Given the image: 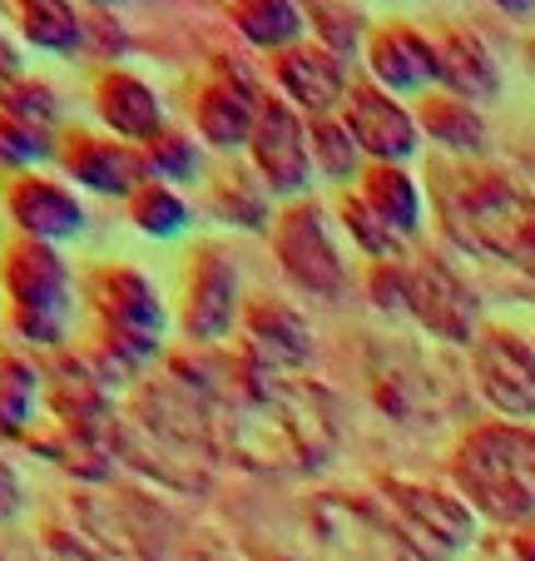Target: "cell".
<instances>
[{
	"mask_svg": "<svg viewBox=\"0 0 535 561\" xmlns=\"http://www.w3.org/2000/svg\"><path fill=\"white\" fill-rule=\"evenodd\" d=\"M219 392L223 398L209 408V437L233 462L258 472H313L333 457L342 427L327 388L263 373L233 348Z\"/></svg>",
	"mask_w": 535,
	"mask_h": 561,
	"instance_id": "obj_1",
	"label": "cell"
},
{
	"mask_svg": "<svg viewBox=\"0 0 535 561\" xmlns=\"http://www.w3.org/2000/svg\"><path fill=\"white\" fill-rule=\"evenodd\" d=\"M431 194L441 209V229L476 259L505 264L535 278V194L521 190L501 170L437 164Z\"/></svg>",
	"mask_w": 535,
	"mask_h": 561,
	"instance_id": "obj_2",
	"label": "cell"
},
{
	"mask_svg": "<svg viewBox=\"0 0 535 561\" xmlns=\"http://www.w3.org/2000/svg\"><path fill=\"white\" fill-rule=\"evenodd\" d=\"M0 294H5V333H11V348H25V353H35V358L70 348L80 284H74L60 249L11 233V239L0 244Z\"/></svg>",
	"mask_w": 535,
	"mask_h": 561,
	"instance_id": "obj_3",
	"label": "cell"
},
{
	"mask_svg": "<svg viewBox=\"0 0 535 561\" xmlns=\"http://www.w3.org/2000/svg\"><path fill=\"white\" fill-rule=\"evenodd\" d=\"M452 482L466 497V507L486 522L535 517V433L525 423H476L452 453Z\"/></svg>",
	"mask_w": 535,
	"mask_h": 561,
	"instance_id": "obj_4",
	"label": "cell"
},
{
	"mask_svg": "<svg viewBox=\"0 0 535 561\" xmlns=\"http://www.w3.org/2000/svg\"><path fill=\"white\" fill-rule=\"evenodd\" d=\"M80 298L95 313V339H105L115 353L144 368L164 353L168 308L159 298V284L135 264H95L80 278Z\"/></svg>",
	"mask_w": 535,
	"mask_h": 561,
	"instance_id": "obj_5",
	"label": "cell"
},
{
	"mask_svg": "<svg viewBox=\"0 0 535 561\" xmlns=\"http://www.w3.org/2000/svg\"><path fill=\"white\" fill-rule=\"evenodd\" d=\"M377 492L397 547H407L417 561H452L462 547H472L476 512L462 497L411 482V477H382Z\"/></svg>",
	"mask_w": 535,
	"mask_h": 561,
	"instance_id": "obj_6",
	"label": "cell"
},
{
	"mask_svg": "<svg viewBox=\"0 0 535 561\" xmlns=\"http://www.w3.org/2000/svg\"><path fill=\"white\" fill-rule=\"evenodd\" d=\"M263 100H268V85L253 65H243V55H213L209 70L189 85V125L203 139V149L248 154Z\"/></svg>",
	"mask_w": 535,
	"mask_h": 561,
	"instance_id": "obj_7",
	"label": "cell"
},
{
	"mask_svg": "<svg viewBox=\"0 0 535 561\" xmlns=\"http://www.w3.org/2000/svg\"><path fill=\"white\" fill-rule=\"evenodd\" d=\"M243 278L233 254L219 239L194 244L189 268H184V294H178V329L189 339V348H219L239 333L243 318Z\"/></svg>",
	"mask_w": 535,
	"mask_h": 561,
	"instance_id": "obj_8",
	"label": "cell"
},
{
	"mask_svg": "<svg viewBox=\"0 0 535 561\" xmlns=\"http://www.w3.org/2000/svg\"><path fill=\"white\" fill-rule=\"evenodd\" d=\"M268 249H274L283 278L307 298H342L347 294V264L333 244L327 229V209L317 199H293L278 209L274 229H268Z\"/></svg>",
	"mask_w": 535,
	"mask_h": 561,
	"instance_id": "obj_9",
	"label": "cell"
},
{
	"mask_svg": "<svg viewBox=\"0 0 535 561\" xmlns=\"http://www.w3.org/2000/svg\"><path fill=\"white\" fill-rule=\"evenodd\" d=\"M248 170L263 180V190L274 194L278 204L307 199L313 190V149H307V119L288 105L283 95L268 90L258 110V125L248 139Z\"/></svg>",
	"mask_w": 535,
	"mask_h": 561,
	"instance_id": "obj_10",
	"label": "cell"
},
{
	"mask_svg": "<svg viewBox=\"0 0 535 561\" xmlns=\"http://www.w3.org/2000/svg\"><path fill=\"white\" fill-rule=\"evenodd\" d=\"M0 204H5V219L21 239L35 244H74L84 229H90V209H84L80 190L70 180L50 170H31V174H5L0 180Z\"/></svg>",
	"mask_w": 535,
	"mask_h": 561,
	"instance_id": "obj_11",
	"label": "cell"
},
{
	"mask_svg": "<svg viewBox=\"0 0 535 561\" xmlns=\"http://www.w3.org/2000/svg\"><path fill=\"white\" fill-rule=\"evenodd\" d=\"M55 170L80 194H100V199H119V204H129L149 184L144 149L125 145V139L105 135V129H80V125H70L60 135Z\"/></svg>",
	"mask_w": 535,
	"mask_h": 561,
	"instance_id": "obj_12",
	"label": "cell"
},
{
	"mask_svg": "<svg viewBox=\"0 0 535 561\" xmlns=\"http://www.w3.org/2000/svg\"><path fill=\"white\" fill-rule=\"evenodd\" d=\"M268 80H274V95H283L303 119L342 115L347 90L357 85L352 65L337 60V55L323 50L317 41H303V45H293V50L274 55V60H268Z\"/></svg>",
	"mask_w": 535,
	"mask_h": 561,
	"instance_id": "obj_13",
	"label": "cell"
},
{
	"mask_svg": "<svg viewBox=\"0 0 535 561\" xmlns=\"http://www.w3.org/2000/svg\"><path fill=\"white\" fill-rule=\"evenodd\" d=\"M239 353L258 363L263 373L278 378H298V368L313 363V329L293 304L274 294H253L239 318Z\"/></svg>",
	"mask_w": 535,
	"mask_h": 561,
	"instance_id": "obj_14",
	"label": "cell"
},
{
	"mask_svg": "<svg viewBox=\"0 0 535 561\" xmlns=\"http://www.w3.org/2000/svg\"><path fill=\"white\" fill-rule=\"evenodd\" d=\"M407 313L417 318L427 333L446 343H476V318L481 304L476 294L456 278V268L437 254L407 259Z\"/></svg>",
	"mask_w": 535,
	"mask_h": 561,
	"instance_id": "obj_15",
	"label": "cell"
},
{
	"mask_svg": "<svg viewBox=\"0 0 535 561\" xmlns=\"http://www.w3.org/2000/svg\"><path fill=\"white\" fill-rule=\"evenodd\" d=\"M476 388L505 417V423H531L535 417V348L525 333L486 329L476 339Z\"/></svg>",
	"mask_w": 535,
	"mask_h": 561,
	"instance_id": "obj_16",
	"label": "cell"
},
{
	"mask_svg": "<svg viewBox=\"0 0 535 561\" xmlns=\"http://www.w3.org/2000/svg\"><path fill=\"white\" fill-rule=\"evenodd\" d=\"M90 105H95V119L105 135L125 139L135 149L154 145L168 129V110L159 100V90L149 85L144 75L125 70V65H100L90 75Z\"/></svg>",
	"mask_w": 535,
	"mask_h": 561,
	"instance_id": "obj_17",
	"label": "cell"
},
{
	"mask_svg": "<svg viewBox=\"0 0 535 561\" xmlns=\"http://www.w3.org/2000/svg\"><path fill=\"white\" fill-rule=\"evenodd\" d=\"M342 125L352 129L357 149L368 164H407L411 154L421 149V125L397 95L377 90L372 80H357L347 90L342 105Z\"/></svg>",
	"mask_w": 535,
	"mask_h": 561,
	"instance_id": "obj_18",
	"label": "cell"
},
{
	"mask_svg": "<svg viewBox=\"0 0 535 561\" xmlns=\"http://www.w3.org/2000/svg\"><path fill=\"white\" fill-rule=\"evenodd\" d=\"M362 60H368L372 85L387 90V95H397V100L402 95H427V90L437 85V45H431L427 31H417V25H407V21L372 25Z\"/></svg>",
	"mask_w": 535,
	"mask_h": 561,
	"instance_id": "obj_19",
	"label": "cell"
},
{
	"mask_svg": "<svg viewBox=\"0 0 535 561\" xmlns=\"http://www.w3.org/2000/svg\"><path fill=\"white\" fill-rule=\"evenodd\" d=\"M437 45V85L456 100H496L501 95V70H496L491 50L481 45L476 31H462V25H446V31L431 35Z\"/></svg>",
	"mask_w": 535,
	"mask_h": 561,
	"instance_id": "obj_20",
	"label": "cell"
},
{
	"mask_svg": "<svg viewBox=\"0 0 535 561\" xmlns=\"http://www.w3.org/2000/svg\"><path fill=\"white\" fill-rule=\"evenodd\" d=\"M45 368L35 353L25 348H0V443H25L40 427V403H45Z\"/></svg>",
	"mask_w": 535,
	"mask_h": 561,
	"instance_id": "obj_21",
	"label": "cell"
},
{
	"mask_svg": "<svg viewBox=\"0 0 535 561\" xmlns=\"http://www.w3.org/2000/svg\"><path fill=\"white\" fill-rule=\"evenodd\" d=\"M223 21L248 50L268 55V60L307 41V11L293 0H233L223 5Z\"/></svg>",
	"mask_w": 535,
	"mask_h": 561,
	"instance_id": "obj_22",
	"label": "cell"
},
{
	"mask_svg": "<svg viewBox=\"0 0 535 561\" xmlns=\"http://www.w3.org/2000/svg\"><path fill=\"white\" fill-rule=\"evenodd\" d=\"M203 214L213 224H229L239 233H268L278 219L274 194L263 190V180L253 170H223L203 190Z\"/></svg>",
	"mask_w": 535,
	"mask_h": 561,
	"instance_id": "obj_23",
	"label": "cell"
},
{
	"mask_svg": "<svg viewBox=\"0 0 535 561\" xmlns=\"http://www.w3.org/2000/svg\"><path fill=\"white\" fill-rule=\"evenodd\" d=\"M15 31H21V41L31 50L70 60V55L84 50L90 21H84V11L65 5V0H25V5H15Z\"/></svg>",
	"mask_w": 535,
	"mask_h": 561,
	"instance_id": "obj_24",
	"label": "cell"
},
{
	"mask_svg": "<svg viewBox=\"0 0 535 561\" xmlns=\"http://www.w3.org/2000/svg\"><path fill=\"white\" fill-rule=\"evenodd\" d=\"M357 199L368 204L382 224H392L402 239L421 229V184L402 164H368L362 180H357Z\"/></svg>",
	"mask_w": 535,
	"mask_h": 561,
	"instance_id": "obj_25",
	"label": "cell"
},
{
	"mask_svg": "<svg viewBox=\"0 0 535 561\" xmlns=\"http://www.w3.org/2000/svg\"><path fill=\"white\" fill-rule=\"evenodd\" d=\"M417 125H421V135L446 145L452 154H476V149H486V119L476 115V105L446 95V90H437V95L427 90V95H421Z\"/></svg>",
	"mask_w": 535,
	"mask_h": 561,
	"instance_id": "obj_26",
	"label": "cell"
},
{
	"mask_svg": "<svg viewBox=\"0 0 535 561\" xmlns=\"http://www.w3.org/2000/svg\"><path fill=\"white\" fill-rule=\"evenodd\" d=\"M307 149H313V174L323 184H337V190H357L362 170H368V159L357 149L352 129L342 125V115L333 119H307Z\"/></svg>",
	"mask_w": 535,
	"mask_h": 561,
	"instance_id": "obj_27",
	"label": "cell"
},
{
	"mask_svg": "<svg viewBox=\"0 0 535 561\" xmlns=\"http://www.w3.org/2000/svg\"><path fill=\"white\" fill-rule=\"evenodd\" d=\"M125 219L135 224L144 239H154V244H174V239H184V233L194 229V204L184 199L174 184L149 180L144 190L125 204Z\"/></svg>",
	"mask_w": 535,
	"mask_h": 561,
	"instance_id": "obj_28",
	"label": "cell"
},
{
	"mask_svg": "<svg viewBox=\"0 0 535 561\" xmlns=\"http://www.w3.org/2000/svg\"><path fill=\"white\" fill-rule=\"evenodd\" d=\"M55 159H60V135H55V129H40L0 105V170L31 174V170L55 164Z\"/></svg>",
	"mask_w": 535,
	"mask_h": 561,
	"instance_id": "obj_29",
	"label": "cell"
},
{
	"mask_svg": "<svg viewBox=\"0 0 535 561\" xmlns=\"http://www.w3.org/2000/svg\"><path fill=\"white\" fill-rule=\"evenodd\" d=\"M303 11H307V41H317L323 50H333L337 60L352 65L357 50H368V35H372L368 11L337 5V0H317V5H303Z\"/></svg>",
	"mask_w": 535,
	"mask_h": 561,
	"instance_id": "obj_30",
	"label": "cell"
},
{
	"mask_svg": "<svg viewBox=\"0 0 535 561\" xmlns=\"http://www.w3.org/2000/svg\"><path fill=\"white\" fill-rule=\"evenodd\" d=\"M144 159H149V180L178 190V184H194L203 174V139L194 129L168 125L154 145H144Z\"/></svg>",
	"mask_w": 535,
	"mask_h": 561,
	"instance_id": "obj_31",
	"label": "cell"
},
{
	"mask_svg": "<svg viewBox=\"0 0 535 561\" xmlns=\"http://www.w3.org/2000/svg\"><path fill=\"white\" fill-rule=\"evenodd\" d=\"M337 219H342V229L352 233V244L362 249L372 264H397L402 259V233L392 229V224H382L368 204L357 199V190H347L342 199H337Z\"/></svg>",
	"mask_w": 535,
	"mask_h": 561,
	"instance_id": "obj_32",
	"label": "cell"
},
{
	"mask_svg": "<svg viewBox=\"0 0 535 561\" xmlns=\"http://www.w3.org/2000/svg\"><path fill=\"white\" fill-rule=\"evenodd\" d=\"M0 105L11 110V115L31 119V125L40 129H55V135H65V105H60V90L50 85V80H40V75H25V80H15L11 90H0Z\"/></svg>",
	"mask_w": 535,
	"mask_h": 561,
	"instance_id": "obj_33",
	"label": "cell"
},
{
	"mask_svg": "<svg viewBox=\"0 0 535 561\" xmlns=\"http://www.w3.org/2000/svg\"><path fill=\"white\" fill-rule=\"evenodd\" d=\"M368 284H372V304H377L382 313H407V259H397V264H372Z\"/></svg>",
	"mask_w": 535,
	"mask_h": 561,
	"instance_id": "obj_34",
	"label": "cell"
},
{
	"mask_svg": "<svg viewBox=\"0 0 535 561\" xmlns=\"http://www.w3.org/2000/svg\"><path fill=\"white\" fill-rule=\"evenodd\" d=\"M25 512V477L11 457H0V527Z\"/></svg>",
	"mask_w": 535,
	"mask_h": 561,
	"instance_id": "obj_35",
	"label": "cell"
},
{
	"mask_svg": "<svg viewBox=\"0 0 535 561\" xmlns=\"http://www.w3.org/2000/svg\"><path fill=\"white\" fill-rule=\"evenodd\" d=\"M25 75H31V70H25V55H21V45H15L11 35L0 31V90H11L15 80H25Z\"/></svg>",
	"mask_w": 535,
	"mask_h": 561,
	"instance_id": "obj_36",
	"label": "cell"
},
{
	"mask_svg": "<svg viewBox=\"0 0 535 561\" xmlns=\"http://www.w3.org/2000/svg\"><path fill=\"white\" fill-rule=\"evenodd\" d=\"M515 557L535 561V531H521V537H515Z\"/></svg>",
	"mask_w": 535,
	"mask_h": 561,
	"instance_id": "obj_37",
	"label": "cell"
}]
</instances>
